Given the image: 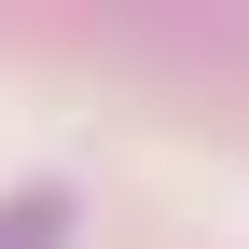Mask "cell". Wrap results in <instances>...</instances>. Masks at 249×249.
Wrapping results in <instances>:
<instances>
[{"label": "cell", "instance_id": "obj_1", "mask_svg": "<svg viewBox=\"0 0 249 249\" xmlns=\"http://www.w3.org/2000/svg\"><path fill=\"white\" fill-rule=\"evenodd\" d=\"M0 249H70V194H55V180L0 194Z\"/></svg>", "mask_w": 249, "mask_h": 249}]
</instances>
